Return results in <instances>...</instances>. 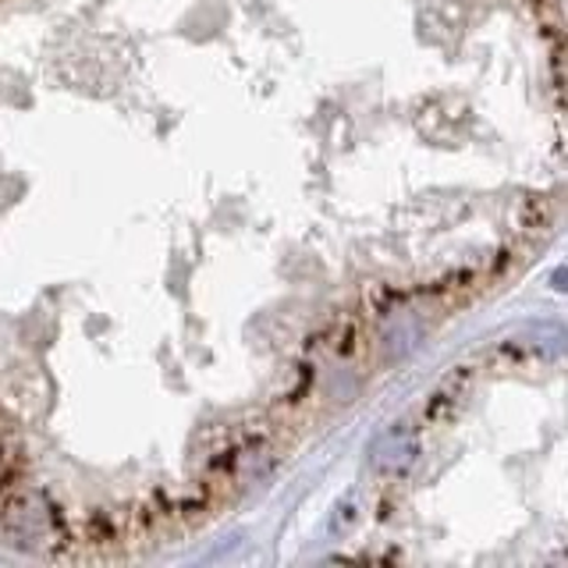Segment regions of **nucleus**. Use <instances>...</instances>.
<instances>
[{
	"label": "nucleus",
	"instance_id": "1",
	"mask_svg": "<svg viewBox=\"0 0 568 568\" xmlns=\"http://www.w3.org/2000/svg\"><path fill=\"white\" fill-rule=\"evenodd\" d=\"M558 0H0V544L200 526L565 206Z\"/></svg>",
	"mask_w": 568,
	"mask_h": 568
}]
</instances>
